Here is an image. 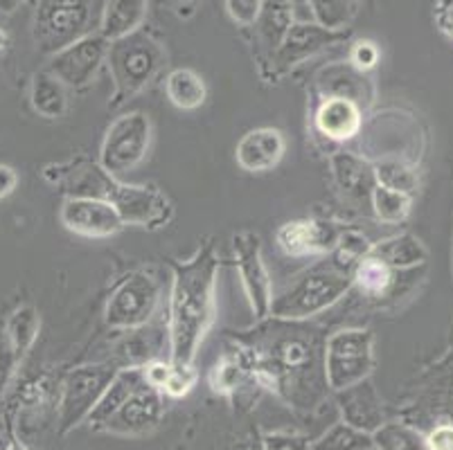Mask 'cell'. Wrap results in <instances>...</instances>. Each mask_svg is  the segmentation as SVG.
<instances>
[{
  "instance_id": "cell-21",
  "label": "cell",
  "mask_w": 453,
  "mask_h": 450,
  "mask_svg": "<svg viewBox=\"0 0 453 450\" xmlns=\"http://www.w3.org/2000/svg\"><path fill=\"white\" fill-rule=\"evenodd\" d=\"M314 129L329 142H348L364 129V109L343 97H320L314 111Z\"/></svg>"
},
{
  "instance_id": "cell-27",
  "label": "cell",
  "mask_w": 453,
  "mask_h": 450,
  "mask_svg": "<svg viewBox=\"0 0 453 450\" xmlns=\"http://www.w3.org/2000/svg\"><path fill=\"white\" fill-rule=\"evenodd\" d=\"M253 381L257 383L253 367H250L249 356L237 342L233 345V349H228L217 361V365L210 371V385H212L214 392H221V394H234V392H240L242 387Z\"/></svg>"
},
{
  "instance_id": "cell-4",
  "label": "cell",
  "mask_w": 453,
  "mask_h": 450,
  "mask_svg": "<svg viewBox=\"0 0 453 450\" xmlns=\"http://www.w3.org/2000/svg\"><path fill=\"white\" fill-rule=\"evenodd\" d=\"M352 272L354 268L345 266L334 253H329V257L325 255L323 262L304 271L287 291L273 297L271 316L282 320H309L320 316L352 291Z\"/></svg>"
},
{
  "instance_id": "cell-42",
  "label": "cell",
  "mask_w": 453,
  "mask_h": 450,
  "mask_svg": "<svg viewBox=\"0 0 453 450\" xmlns=\"http://www.w3.org/2000/svg\"><path fill=\"white\" fill-rule=\"evenodd\" d=\"M16 185H19V173H16V169L0 163V201L10 196L16 189Z\"/></svg>"
},
{
  "instance_id": "cell-12",
  "label": "cell",
  "mask_w": 453,
  "mask_h": 450,
  "mask_svg": "<svg viewBox=\"0 0 453 450\" xmlns=\"http://www.w3.org/2000/svg\"><path fill=\"white\" fill-rule=\"evenodd\" d=\"M234 268L242 279L250 311L255 320H265L271 316L273 304V284H271L269 268L262 257V239L255 233H237L233 237Z\"/></svg>"
},
{
  "instance_id": "cell-2",
  "label": "cell",
  "mask_w": 453,
  "mask_h": 450,
  "mask_svg": "<svg viewBox=\"0 0 453 450\" xmlns=\"http://www.w3.org/2000/svg\"><path fill=\"white\" fill-rule=\"evenodd\" d=\"M174 284L170 297V361L195 367L196 354L217 320V272L219 259L205 243L188 262L172 263Z\"/></svg>"
},
{
  "instance_id": "cell-13",
  "label": "cell",
  "mask_w": 453,
  "mask_h": 450,
  "mask_svg": "<svg viewBox=\"0 0 453 450\" xmlns=\"http://www.w3.org/2000/svg\"><path fill=\"white\" fill-rule=\"evenodd\" d=\"M109 45L111 41L106 36H102L100 32H93V34L65 45L57 55H52L48 70L68 88H86V86L93 84L100 68L106 64Z\"/></svg>"
},
{
  "instance_id": "cell-47",
  "label": "cell",
  "mask_w": 453,
  "mask_h": 450,
  "mask_svg": "<svg viewBox=\"0 0 453 450\" xmlns=\"http://www.w3.org/2000/svg\"><path fill=\"white\" fill-rule=\"evenodd\" d=\"M7 45H10V36H7L5 32L0 30V50H5Z\"/></svg>"
},
{
  "instance_id": "cell-40",
  "label": "cell",
  "mask_w": 453,
  "mask_h": 450,
  "mask_svg": "<svg viewBox=\"0 0 453 450\" xmlns=\"http://www.w3.org/2000/svg\"><path fill=\"white\" fill-rule=\"evenodd\" d=\"M265 0H226V11L242 27H253Z\"/></svg>"
},
{
  "instance_id": "cell-19",
  "label": "cell",
  "mask_w": 453,
  "mask_h": 450,
  "mask_svg": "<svg viewBox=\"0 0 453 450\" xmlns=\"http://www.w3.org/2000/svg\"><path fill=\"white\" fill-rule=\"evenodd\" d=\"M287 154V138L275 126H257L242 135L234 149V160L244 172L265 173L278 167Z\"/></svg>"
},
{
  "instance_id": "cell-9",
  "label": "cell",
  "mask_w": 453,
  "mask_h": 450,
  "mask_svg": "<svg viewBox=\"0 0 453 450\" xmlns=\"http://www.w3.org/2000/svg\"><path fill=\"white\" fill-rule=\"evenodd\" d=\"M120 367L115 362H93L73 370L65 377L64 390L59 401V432L75 431L84 421H88L90 412L100 403L102 394L115 378Z\"/></svg>"
},
{
  "instance_id": "cell-35",
  "label": "cell",
  "mask_w": 453,
  "mask_h": 450,
  "mask_svg": "<svg viewBox=\"0 0 453 450\" xmlns=\"http://www.w3.org/2000/svg\"><path fill=\"white\" fill-rule=\"evenodd\" d=\"M311 450H374V441L370 432L339 421L311 444Z\"/></svg>"
},
{
  "instance_id": "cell-24",
  "label": "cell",
  "mask_w": 453,
  "mask_h": 450,
  "mask_svg": "<svg viewBox=\"0 0 453 450\" xmlns=\"http://www.w3.org/2000/svg\"><path fill=\"white\" fill-rule=\"evenodd\" d=\"M145 383L147 378L142 367H122V370H118V374H115V378L111 381V385L106 387V392L102 394L100 403H97L95 410L90 412L88 426L93 428V431L100 432V428L115 415V410H118L138 387L145 385Z\"/></svg>"
},
{
  "instance_id": "cell-28",
  "label": "cell",
  "mask_w": 453,
  "mask_h": 450,
  "mask_svg": "<svg viewBox=\"0 0 453 450\" xmlns=\"http://www.w3.org/2000/svg\"><path fill=\"white\" fill-rule=\"evenodd\" d=\"M115 365L120 367H145L147 362L163 358V333L151 327L131 329V336L115 349Z\"/></svg>"
},
{
  "instance_id": "cell-30",
  "label": "cell",
  "mask_w": 453,
  "mask_h": 450,
  "mask_svg": "<svg viewBox=\"0 0 453 450\" xmlns=\"http://www.w3.org/2000/svg\"><path fill=\"white\" fill-rule=\"evenodd\" d=\"M165 93L176 109L196 111L208 99V86L196 70L174 68L170 70L167 80H165Z\"/></svg>"
},
{
  "instance_id": "cell-41",
  "label": "cell",
  "mask_w": 453,
  "mask_h": 450,
  "mask_svg": "<svg viewBox=\"0 0 453 450\" xmlns=\"http://www.w3.org/2000/svg\"><path fill=\"white\" fill-rule=\"evenodd\" d=\"M428 450H453V423L440 421L426 432Z\"/></svg>"
},
{
  "instance_id": "cell-11",
  "label": "cell",
  "mask_w": 453,
  "mask_h": 450,
  "mask_svg": "<svg viewBox=\"0 0 453 450\" xmlns=\"http://www.w3.org/2000/svg\"><path fill=\"white\" fill-rule=\"evenodd\" d=\"M352 36V30H329L323 27L314 20V23H307V20H296L291 25L289 34L284 36L282 45L275 52L273 61H271L269 74H266V81H278L282 80L284 74L291 72L294 68H298L300 64H304L307 59L316 57L323 50L332 48L336 43H343Z\"/></svg>"
},
{
  "instance_id": "cell-18",
  "label": "cell",
  "mask_w": 453,
  "mask_h": 450,
  "mask_svg": "<svg viewBox=\"0 0 453 450\" xmlns=\"http://www.w3.org/2000/svg\"><path fill=\"white\" fill-rule=\"evenodd\" d=\"M316 93L319 97H343L359 104L361 109H370L374 104L377 90L368 72L354 68L349 61L329 64L316 74Z\"/></svg>"
},
{
  "instance_id": "cell-29",
  "label": "cell",
  "mask_w": 453,
  "mask_h": 450,
  "mask_svg": "<svg viewBox=\"0 0 453 450\" xmlns=\"http://www.w3.org/2000/svg\"><path fill=\"white\" fill-rule=\"evenodd\" d=\"M30 104L36 115L45 119H59L68 111V86L61 84L50 70L35 72L30 86Z\"/></svg>"
},
{
  "instance_id": "cell-25",
  "label": "cell",
  "mask_w": 453,
  "mask_h": 450,
  "mask_svg": "<svg viewBox=\"0 0 453 450\" xmlns=\"http://www.w3.org/2000/svg\"><path fill=\"white\" fill-rule=\"evenodd\" d=\"M370 255L386 262L395 271H413V268L426 266L428 262L426 246L422 243V239L411 233L395 234V237L384 239V241L372 243Z\"/></svg>"
},
{
  "instance_id": "cell-14",
  "label": "cell",
  "mask_w": 453,
  "mask_h": 450,
  "mask_svg": "<svg viewBox=\"0 0 453 450\" xmlns=\"http://www.w3.org/2000/svg\"><path fill=\"white\" fill-rule=\"evenodd\" d=\"M59 221L68 233L86 239H109L125 230V218L118 210L100 198L65 196Z\"/></svg>"
},
{
  "instance_id": "cell-5",
  "label": "cell",
  "mask_w": 453,
  "mask_h": 450,
  "mask_svg": "<svg viewBox=\"0 0 453 450\" xmlns=\"http://www.w3.org/2000/svg\"><path fill=\"white\" fill-rule=\"evenodd\" d=\"M167 65L163 43L147 30H135L122 39L111 41L106 68L113 80L109 109H120L140 95Z\"/></svg>"
},
{
  "instance_id": "cell-23",
  "label": "cell",
  "mask_w": 453,
  "mask_h": 450,
  "mask_svg": "<svg viewBox=\"0 0 453 450\" xmlns=\"http://www.w3.org/2000/svg\"><path fill=\"white\" fill-rule=\"evenodd\" d=\"M403 272L406 271H395L388 263L368 253L354 266V288L368 300H374V302L395 300L403 291H409V284L399 279Z\"/></svg>"
},
{
  "instance_id": "cell-37",
  "label": "cell",
  "mask_w": 453,
  "mask_h": 450,
  "mask_svg": "<svg viewBox=\"0 0 453 450\" xmlns=\"http://www.w3.org/2000/svg\"><path fill=\"white\" fill-rule=\"evenodd\" d=\"M379 59H381V50L374 41L370 39H359L354 41L352 48L348 52V61L361 72H370L379 65Z\"/></svg>"
},
{
  "instance_id": "cell-26",
  "label": "cell",
  "mask_w": 453,
  "mask_h": 450,
  "mask_svg": "<svg viewBox=\"0 0 453 450\" xmlns=\"http://www.w3.org/2000/svg\"><path fill=\"white\" fill-rule=\"evenodd\" d=\"M150 11V0H106L100 34L109 41L122 39L140 30Z\"/></svg>"
},
{
  "instance_id": "cell-44",
  "label": "cell",
  "mask_w": 453,
  "mask_h": 450,
  "mask_svg": "<svg viewBox=\"0 0 453 450\" xmlns=\"http://www.w3.org/2000/svg\"><path fill=\"white\" fill-rule=\"evenodd\" d=\"M165 7H170L172 11H176L179 16H185V14H192L195 11V7L199 5V0H160Z\"/></svg>"
},
{
  "instance_id": "cell-34",
  "label": "cell",
  "mask_w": 453,
  "mask_h": 450,
  "mask_svg": "<svg viewBox=\"0 0 453 450\" xmlns=\"http://www.w3.org/2000/svg\"><path fill=\"white\" fill-rule=\"evenodd\" d=\"M370 205H372V212L379 221L388 223V225H399L409 218L411 208H413V196L377 185L372 196H370Z\"/></svg>"
},
{
  "instance_id": "cell-6",
  "label": "cell",
  "mask_w": 453,
  "mask_h": 450,
  "mask_svg": "<svg viewBox=\"0 0 453 450\" xmlns=\"http://www.w3.org/2000/svg\"><path fill=\"white\" fill-rule=\"evenodd\" d=\"M106 0H35V36L41 55H57L65 45L100 32Z\"/></svg>"
},
{
  "instance_id": "cell-1",
  "label": "cell",
  "mask_w": 453,
  "mask_h": 450,
  "mask_svg": "<svg viewBox=\"0 0 453 450\" xmlns=\"http://www.w3.org/2000/svg\"><path fill=\"white\" fill-rule=\"evenodd\" d=\"M234 342L249 356L259 385L291 406L314 408L332 392L325 374L327 333L319 324L269 316L257 327L240 332Z\"/></svg>"
},
{
  "instance_id": "cell-50",
  "label": "cell",
  "mask_w": 453,
  "mask_h": 450,
  "mask_svg": "<svg viewBox=\"0 0 453 450\" xmlns=\"http://www.w3.org/2000/svg\"><path fill=\"white\" fill-rule=\"evenodd\" d=\"M451 272H453V253H451Z\"/></svg>"
},
{
  "instance_id": "cell-8",
  "label": "cell",
  "mask_w": 453,
  "mask_h": 450,
  "mask_svg": "<svg viewBox=\"0 0 453 450\" xmlns=\"http://www.w3.org/2000/svg\"><path fill=\"white\" fill-rule=\"evenodd\" d=\"M154 140V124L142 111H131L111 122L100 149V164L113 176H125L145 163Z\"/></svg>"
},
{
  "instance_id": "cell-17",
  "label": "cell",
  "mask_w": 453,
  "mask_h": 450,
  "mask_svg": "<svg viewBox=\"0 0 453 450\" xmlns=\"http://www.w3.org/2000/svg\"><path fill=\"white\" fill-rule=\"evenodd\" d=\"M296 23V10L291 0H265L262 11L253 25L255 57L259 64V74L266 80L271 61L282 45L284 36L289 34Z\"/></svg>"
},
{
  "instance_id": "cell-22",
  "label": "cell",
  "mask_w": 453,
  "mask_h": 450,
  "mask_svg": "<svg viewBox=\"0 0 453 450\" xmlns=\"http://www.w3.org/2000/svg\"><path fill=\"white\" fill-rule=\"evenodd\" d=\"M332 179L349 201H370L374 187H377V176H374V163L365 160L364 156L354 151H334L332 158Z\"/></svg>"
},
{
  "instance_id": "cell-46",
  "label": "cell",
  "mask_w": 453,
  "mask_h": 450,
  "mask_svg": "<svg viewBox=\"0 0 453 450\" xmlns=\"http://www.w3.org/2000/svg\"><path fill=\"white\" fill-rule=\"evenodd\" d=\"M294 10H309V0H291Z\"/></svg>"
},
{
  "instance_id": "cell-45",
  "label": "cell",
  "mask_w": 453,
  "mask_h": 450,
  "mask_svg": "<svg viewBox=\"0 0 453 450\" xmlns=\"http://www.w3.org/2000/svg\"><path fill=\"white\" fill-rule=\"evenodd\" d=\"M26 0H0V16H10L23 5Z\"/></svg>"
},
{
  "instance_id": "cell-10",
  "label": "cell",
  "mask_w": 453,
  "mask_h": 450,
  "mask_svg": "<svg viewBox=\"0 0 453 450\" xmlns=\"http://www.w3.org/2000/svg\"><path fill=\"white\" fill-rule=\"evenodd\" d=\"M160 282L147 271H131L113 288L104 309V322L111 329H138L150 324L160 304Z\"/></svg>"
},
{
  "instance_id": "cell-3",
  "label": "cell",
  "mask_w": 453,
  "mask_h": 450,
  "mask_svg": "<svg viewBox=\"0 0 453 450\" xmlns=\"http://www.w3.org/2000/svg\"><path fill=\"white\" fill-rule=\"evenodd\" d=\"M45 180L59 187L65 196L100 198L122 214L127 225L163 228L174 217L170 198L154 185H127L106 172L100 163L75 158L45 169Z\"/></svg>"
},
{
  "instance_id": "cell-38",
  "label": "cell",
  "mask_w": 453,
  "mask_h": 450,
  "mask_svg": "<svg viewBox=\"0 0 453 450\" xmlns=\"http://www.w3.org/2000/svg\"><path fill=\"white\" fill-rule=\"evenodd\" d=\"M262 448L265 450H311V441L298 432L275 431L266 432L262 437Z\"/></svg>"
},
{
  "instance_id": "cell-39",
  "label": "cell",
  "mask_w": 453,
  "mask_h": 450,
  "mask_svg": "<svg viewBox=\"0 0 453 450\" xmlns=\"http://www.w3.org/2000/svg\"><path fill=\"white\" fill-rule=\"evenodd\" d=\"M174 365V362H172ZM196 385V371L195 367H172V374L167 378V385H165L163 394L172 396V399H180V396L189 394V390Z\"/></svg>"
},
{
  "instance_id": "cell-31",
  "label": "cell",
  "mask_w": 453,
  "mask_h": 450,
  "mask_svg": "<svg viewBox=\"0 0 453 450\" xmlns=\"http://www.w3.org/2000/svg\"><path fill=\"white\" fill-rule=\"evenodd\" d=\"M41 329V317L39 311L30 304L19 307L5 322V340H7V352H10L12 365L20 361L30 352V347L35 345L36 336Z\"/></svg>"
},
{
  "instance_id": "cell-20",
  "label": "cell",
  "mask_w": 453,
  "mask_h": 450,
  "mask_svg": "<svg viewBox=\"0 0 453 450\" xmlns=\"http://www.w3.org/2000/svg\"><path fill=\"white\" fill-rule=\"evenodd\" d=\"M336 401H339V410L345 423L359 428V431L372 435L381 423H386L384 401L370 378L336 392Z\"/></svg>"
},
{
  "instance_id": "cell-16",
  "label": "cell",
  "mask_w": 453,
  "mask_h": 450,
  "mask_svg": "<svg viewBox=\"0 0 453 450\" xmlns=\"http://www.w3.org/2000/svg\"><path fill=\"white\" fill-rule=\"evenodd\" d=\"M163 415V394L154 390L150 383H145L115 410V415L100 428V432L120 437L147 435V432H151L158 426Z\"/></svg>"
},
{
  "instance_id": "cell-36",
  "label": "cell",
  "mask_w": 453,
  "mask_h": 450,
  "mask_svg": "<svg viewBox=\"0 0 453 450\" xmlns=\"http://www.w3.org/2000/svg\"><path fill=\"white\" fill-rule=\"evenodd\" d=\"M359 10V0H309L314 20L329 30H349V23Z\"/></svg>"
},
{
  "instance_id": "cell-43",
  "label": "cell",
  "mask_w": 453,
  "mask_h": 450,
  "mask_svg": "<svg viewBox=\"0 0 453 450\" xmlns=\"http://www.w3.org/2000/svg\"><path fill=\"white\" fill-rule=\"evenodd\" d=\"M434 370H435V374H438V377L447 383L449 390L453 392V345L449 347L447 356H444L442 361L434 367ZM451 423H453V419H451Z\"/></svg>"
},
{
  "instance_id": "cell-7",
  "label": "cell",
  "mask_w": 453,
  "mask_h": 450,
  "mask_svg": "<svg viewBox=\"0 0 453 450\" xmlns=\"http://www.w3.org/2000/svg\"><path fill=\"white\" fill-rule=\"evenodd\" d=\"M374 371V333L370 329H341L327 336L325 374L329 390L341 392L365 381Z\"/></svg>"
},
{
  "instance_id": "cell-48",
  "label": "cell",
  "mask_w": 453,
  "mask_h": 450,
  "mask_svg": "<svg viewBox=\"0 0 453 450\" xmlns=\"http://www.w3.org/2000/svg\"><path fill=\"white\" fill-rule=\"evenodd\" d=\"M7 450H26V446L20 444V441H12V444L7 446Z\"/></svg>"
},
{
  "instance_id": "cell-33",
  "label": "cell",
  "mask_w": 453,
  "mask_h": 450,
  "mask_svg": "<svg viewBox=\"0 0 453 450\" xmlns=\"http://www.w3.org/2000/svg\"><path fill=\"white\" fill-rule=\"evenodd\" d=\"M374 450H428L426 435L399 421H386L372 432Z\"/></svg>"
},
{
  "instance_id": "cell-49",
  "label": "cell",
  "mask_w": 453,
  "mask_h": 450,
  "mask_svg": "<svg viewBox=\"0 0 453 450\" xmlns=\"http://www.w3.org/2000/svg\"><path fill=\"white\" fill-rule=\"evenodd\" d=\"M364 3H368L370 7H374V5H377V0H364Z\"/></svg>"
},
{
  "instance_id": "cell-15",
  "label": "cell",
  "mask_w": 453,
  "mask_h": 450,
  "mask_svg": "<svg viewBox=\"0 0 453 450\" xmlns=\"http://www.w3.org/2000/svg\"><path fill=\"white\" fill-rule=\"evenodd\" d=\"M343 233V225L327 218H296L275 233V241L289 257H325L336 250Z\"/></svg>"
},
{
  "instance_id": "cell-32",
  "label": "cell",
  "mask_w": 453,
  "mask_h": 450,
  "mask_svg": "<svg viewBox=\"0 0 453 450\" xmlns=\"http://www.w3.org/2000/svg\"><path fill=\"white\" fill-rule=\"evenodd\" d=\"M374 176H377V185H381V187L409 194V196H415L419 183H422L418 163L397 158V156H384L381 160H377L374 163Z\"/></svg>"
}]
</instances>
